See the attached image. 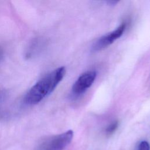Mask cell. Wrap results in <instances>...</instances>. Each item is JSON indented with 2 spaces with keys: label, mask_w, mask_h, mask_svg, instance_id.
<instances>
[{
  "label": "cell",
  "mask_w": 150,
  "mask_h": 150,
  "mask_svg": "<svg viewBox=\"0 0 150 150\" xmlns=\"http://www.w3.org/2000/svg\"><path fill=\"white\" fill-rule=\"evenodd\" d=\"M126 23H122L118 28L113 31L101 36L96 40L91 46L92 52H98L104 49L115 40L120 38L124 33L126 29Z\"/></svg>",
  "instance_id": "4"
},
{
  "label": "cell",
  "mask_w": 150,
  "mask_h": 150,
  "mask_svg": "<svg viewBox=\"0 0 150 150\" xmlns=\"http://www.w3.org/2000/svg\"><path fill=\"white\" fill-rule=\"evenodd\" d=\"M97 76V72L94 70H89L81 74L71 88V96L77 98L83 94L91 86Z\"/></svg>",
  "instance_id": "3"
},
{
  "label": "cell",
  "mask_w": 150,
  "mask_h": 150,
  "mask_svg": "<svg viewBox=\"0 0 150 150\" xmlns=\"http://www.w3.org/2000/svg\"><path fill=\"white\" fill-rule=\"evenodd\" d=\"M118 2V1H107V3L109 5H114Z\"/></svg>",
  "instance_id": "7"
},
{
  "label": "cell",
  "mask_w": 150,
  "mask_h": 150,
  "mask_svg": "<svg viewBox=\"0 0 150 150\" xmlns=\"http://www.w3.org/2000/svg\"><path fill=\"white\" fill-rule=\"evenodd\" d=\"M139 150H150V145L146 141H141L138 146Z\"/></svg>",
  "instance_id": "6"
},
{
  "label": "cell",
  "mask_w": 150,
  "mask_h": 150,
  "mask_svg": "<svg viewBox=\"0 0 150 150\" xmlns=\"http://www.w3.org/2000/svg\"><path fill=\"white\" fill-rule=\"evenodd\" d=\"M118 121H114L112 122H111L106 128L105 132L107 134H112L118 128Z\"/></svg>",
  "instance_id": "5"
},
{
  "label": "cell",
  "mask_w": 150,
  "mask_h": 150,
  "mask_svg": "<svg viewBox=\"0 0 150 150\" xmlns=\"http://www.w3.org/2000/svg\"><path fill=\"white\" fill-rule=\"evenodd\" d=\"M65 74V67H60L46 75L29 90L25 96V102L30 105L40 103L54 91Z\"/></svg>",
  "instance_id": "1"
},
{
  "label": "cell",
  "mask_w": 150,
  "mask_h": 150,
  "mask_svg": "<svg viewBox=\"0 0 150 150\" xmlns=\"http://www.w3.org/2000/svg\"><path fill=\"white\" fill-rule=\"evenodd\" d=\"M73 137L72 130L52 136L41 144L39 150H63L70 143Z\"/></svg>",
  "instance_id": "2"
}]
</instances>
